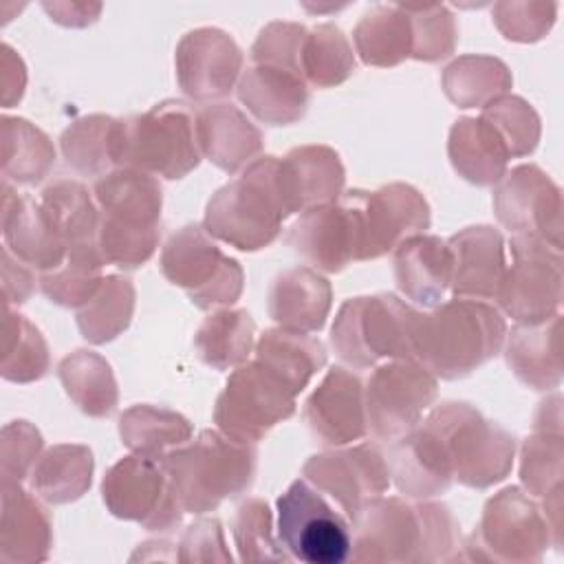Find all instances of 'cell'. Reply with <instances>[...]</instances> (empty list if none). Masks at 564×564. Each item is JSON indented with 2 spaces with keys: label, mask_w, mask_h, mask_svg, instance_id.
I'll list each match as a JSON object with an SVG mask.
<instances>
[{
  "label": "cell",
  "mask_w": 564,
  "mask_h": 564,
  "mask_svg": "<svg viewBox=\"0 0 564 564\" xmlns=\"http://www.w3.org/2000/svg\"><path fill=\"white\" fill-rule=\"evenodd\" d=\"M355 524V562L454 560L458 524L443 505H410L375 496L361 505Z\"/></svg>",
  "instance_id": "6da1fadb"
},
{
  "label": "cell",
  "mask_w": 564,
  "mask_h": 564,
  "mask_svg": "<svg viewBox=\"0 0 564 564\" xmlns=\"http://www.w3.org/2000/svg\"><path fill=\"white\" fill-rule=\"evenodd\" d=\"M505 339V319L482 300L456 297L430 315L419 313L414 359L445 379L463 377L494 357Z\"/></svg>",
  "instance_id": "7a4b0ae2"
},
{
  "label": "cell",
  "mask_w": 564,
  "mask_h": 564,
  "mask_svg": "<svg viewBox=\"0 0 564 564\" xmlns=\"http://www.w3.org/2000/svg\"><path fill=\"white\" fill-rule=\"evenodd\" d=\"M161 465L181 509L203 513L251 485L256 449L227 434L205 430L192 445L167 452Z\"/></svg>",
  "instance_id": "3957f363"
},
{
  "label": "cell",
  "mask_w": 564,
  "mask_h": 564,
  "mask_svg": "<svg viewBox=\"0 0 564 564\" xmlns=\"http://www.w3.org/2000/svg\"><path fill=\"white\" fill-rule=\"evenodd\" d=\"M101 207L97 247L104 262L139 267L159 240L161 185L141 170H117L95 183Z\"/></svg>",
  "instance_id": "277c9868"
},
{
  "label": "cell",
  "mask_w": 564,
  "mask_h": 564,
  "mask_svg": "<svg viewBox=\"0 0 564 564\" xmlns=\"http://www.w3.org/2000/svg\"><path fill=\"white\" fill-rule=\"evenodd\" d=\"M278 156H260L207 205L205 227L212 236L242 251L267 247L289 216L278 189Z\"/></svg>",
  "instance_id": "5b68a950"
},
{
  "label": "cell",
  "mask_w": 564,
  "mask_h": 564,
  "mask_svg": "<svg viewBox=\"0 0 564 564\" xmlns=\"http://www.w3.org/2000/svg\"><path fill=\"white\" fill-rule=\"evenodd\" d=\"M419 313L394 295L348 300L335 317L330 344L341 361L370 368L379 359H414Z\"/></svg>",
  "instance_id": "8992f818"
},
{
  "label": "cell",
  "mask_w": 564,
  "mask_h": 564,
  "mask_svg": "<svg viewBox=\"0 0 564 564\" xmlns=\"http://www.w3.org/2000/svg\"><path fill=\"white\" fill-rule=\"evenodd\" d=\"M196 112L181 101L156 104L145 115L119 121V163L181 178L200 161Z\"/></svg>",
  "instance_id": "52a82bcc"
},
{
  "label": "cell",
  "mask_w": 564,
  "mask_h": 564,
  "mask_svg": "<svg viewBox=\"0 0 564 564\" xmlns=\"http://www.w3.org/2000/svg\"><path fill=\"white\" fill-rule=\"evenodd\" d=\"M278 540L304 564H341L352 553L348 520L311 480H293L278 498Z\"/></svg>",
  "instance_id": "ba28073f"
},
{
  "label": "cell",
  "mask_w": 564,
  "mask_h": 564,
  "mask_svg": "<svg viewBox=\"0 0 564 564\" xmlns=\"http://www.w3.org/2000/svg\"><path fill=\"white\" fill-rule=\"evenodd\" d=\"M430 416L445 436L456 480L467 487H487L507 476L513 458V436L482 421L467 403H443Z\"/></svg>",
  "instance_id": "9c48e42d"
},
{
  "label": "cell",
  "mask_w": 564,
  "mask_h": 564,
  "mask_svg": "<svg viewBox=\"0 0 564 564\" xmlns=\"http://www.w3.org/2000/svg\"><path fill=\"white\" fill-rule=\"evenodd\" d=\"M295 412V392L258 359L231 372L216 401L218 427L242 443L260 441L275 423Z\"/></svg>",
  "instance_id": "30bf717a"
},
{
  "label": "cell",
  "mask_w": 564,
  "mask_h": 564,
  "mask_svg": "<svg viewBox=\"0 0 564 564\" xmlns=\"http://www.w3.org/2000/svg\"><path fill=\"white\" fill-rule=\"evenodd\" d=\"M339 200L355 223L357 260L379 258L430 225L427 203L410 185L394 183L377 192L350 189Z\"/></svg>",
  "instance_id": "8fae6325"
},
{
  "label": "cell",
  "mask_w": 564,
  "mask_h": 564,
  "mask_svg": "<svg viewBox=\"0 0 564 564\" xmlns=\"http://www.w3.org/2000/svg\"><path fill=\"white\" fill-rule=\"evenodd\" d=\"M161 269L172 284L187 289L200 308L234 304L240 295L238 262L225 258L198 225H187L167 240Z\"/></svg>",
  "instance_id": "7c38bea8"
},
{
  "label": "cell",
  "mask_w": 564,
  "mask_h": 564,
  "mask_svg": "<svg viewBox=\"0 0 564 564\" xmlns=\"http://www.w3.org/2000/svg\"><path fill=\"white\" fill-rule=\"evenodd\" d=\"M511 264L505 271L496 300L522 324H538L560 306V247L538 236H513Z\"/></svg>",
  "instance_id": "4fadbf2b"
},
{
  "label": "cell",
  "mask_w": 564,
  "mask_h": 564,
  "mask_svg": "<svg viewBox=\"0 0 564 564\" xmlns=\"http://www.w3.org/2000/svg\"><path fill=\"white\" fill-rule=\"evenodd\" d=\"M434 397L436 381L423 366L412 359L386 364L368 379L364 401L368 430L383 441H397L419 423Z\"/></svg>",
  "instance_id": "5bb4252c"
},
{
  "label": "cell",
  "mask_w": 564,
  "mask_h": 564,
  "mask_svg": "<svg viewBox=\"0 0 564 564\" xmlns=\"http://www.w3.org/2000/svg\"><path fill=\"white\" fill-rule=\"evenodd\" d=\"M104 500L117 518L137 520L150 531L172 529L183 513L161 460L143 454L128 456L108 471Z\"/></svg>",
  "instance_id": "9a60e30c"
},
{
  "label": "cell",
  "mask_w": 564,
  "mask_h": 564,
  "mask_svg": "<svg viewBox=\"0 0 564 564\" xmlns=\"http://www.w3.org/2000/svg\"><path fill=\"white\" fill-rule=\"evenodd\" d=\"M478 542L487 560L533 562L546 549L549 520L518 487H509L487 502Z\"/></svg>",
  "instance_id": "2e32d148"
},
{
  "label": "cell",
  "mask_w": 564,
  "mask_h": 564,
  "mask_svg": "<svg viewBox=\"0 0 564 564\" xmlns=\"http://www.w3.org/2000/svg\"><path fill=\"white\" fill-rule=\"evenodd\" d=\"M494 205L505 227L516 236H538L560 247V189L535 165H520L502 178Z\"/></svg>",
  "instance_id": "e0dca14e"
},
{
  "label": "cell",
  "mask_w": 564,
  "mask_h": 564,
  "mask_svg": "<svg viewBox=\"0 0 564 564\" xmlns=\"http://www.w3.org/2000/svg\"><path fill=\"white\" fill-rule=\"evenodd\" d=\"M304 474L341 507L348 520L357 516L366 500L381 496L390 485V467L370 445L311 456Z\"/></svg>",
  "instance_id": "ac0fdd59"
},
{
  "label": "cell",
  "mask_w": 564,
  "mask_h": 564,
  "mask_svg": "<svg viewBox=\"0 0 564 564\" xmlns=\"http://www.w3.org/2000/svg\"><path fill=\"white\" fill-rule=\"evenodd\" d=\"M278 189L286 214H304L335 203L344 185V167L326 145H306L278 159Z\"/></svg>",
  "instance_id": "d6986e66"
},
{
  "label": "cell",
  "mask_w": 564,
  "mask_h": 564,
  "mask_svg": "<svg viewBox=\"0 0 564 564\" xmlns=\"http://www.w3.org/2000/svg\"><path fill=\"white\" fill-rule=\"evenodd\" d=\"M311 434L324 445L359 441L368 432L361 381L346 368H330L304 408Z\"/></svg>",
  "instance_id": "ffe728a7"
},
{
  "label": "cell",
  "mask_w": 564,
  "mask_h": 564,
  "mask_svg": "<svg viewBox=\"0 0 564 564\" xmlns=\"http://www.w3.org/2000/svg\"><path fill=\"white\" fill-rule=\"evenodd\" d=\"M176 59L183 90L196 99H214L231 90L242 57L227 33L200 29L181 42Z\"/></svg>",
  "instance_id": "44dd1931"
},
{
  "label": "cell",
  "mask_w": 564,
  "mask_h": 564,
  "mask_svg": "<svg viewBox=\"0 0 564 564\" xmlns=\"http://www.w3.org/2000/svg\"><path fill=\"white\" fill-rule=\"evenodd\" d=\"M452 282L458 297L496 300L507 271L505 242L491 227H469L449 242Z\"/></svg>",
  "instance_id": "7402d4cb"
},
{
  "label": "cell",
  "mask_w": 564,
  "mask_h": 564,
  "mask_svg": "<svg viewBox=\"0 0 564 564\" xmlns=\"http://www.w3.org/2000/svg\"><path fill=\"white\" fill-rule=\"evenodd\" d=\"M286 242L308 264L324 271H341L357 260L355 227L348 209L339 203L308 209L291 227Z\"/></svg>",
  "instance_id": "603a6c76"
},
{
  "label": "cell",
  "mask_w": 564,
  "mask_h": 564,
  "mask_svg": "<svg viewBox=\"0 0 564 564\" xmlns=\"http://www.w3.org/2000/svg\"><path fill=\"white\" fill-rule=\"evenodd\" d=\"M394 278L405 297L423 306H436L452 282L449 245L434 236L405 238L397 247Z\"/></svg>",
  "instance_id": "cb8c5ba5"
},
{
  "label": "cell",
  "mask_w": 564,
  "mask_h": 564,
  "mask_svg": "<svg viewBox=\"0 0 564 564\" xmlns=\"http://www.w3.org/2000/svg\"><path fill=\"white\" fill-rule=\"evenodd\" d=\"M238 97L258 119L273 126L300 119L308 104V90L297 70L262 62L245 73Z\"/></svg>",
  "instance_id": "d4e9b609"
},
{
  "label": "cell",
  "mask_w": 564,
  "mask_h": 564,
  "mask_svg": "<svg viewBox=\"0 0 564 564\" xmlns=\"http://www.w3.org/2000/svg\"><path fill=\"white\" fill-rule=\"evenodd\" d=\"M330 308L328 282L311 269L282 271L269 289V315L280 328L319 330Z\"/></svg>",
  "instance_id": "484cf974"
},
{
  "label": "cell",
  "mask_w": 564,
  "mask_h": 564,
  "mask_svg": "<svg viewBox=\"0 0 564 564\" xmlns=\"http://www.w3.org/2000/svg\"><path fill=\"white\" fill-rule=\"evenodd\" d=\"M198 145L218 167L234 172L262 145L260 132L231 104H214L196 112Z\"/></svg>",
  "instance_id": "4316f807"
},
{
  "label": "cell",
  "mask_w": 564,
  "mask_h": 564,
  "mask_svg": "<svg viewBox=\"0 0 564 564\" xmlns=\"http://www.w3.org/2000/svg\"><path fill=\"white\" fill-rule=\"evenodd\" d=\"M560 315L544 322L518 326L509 335L507 361L531 388L546 390L560 383Z\"/></svg>",
  "instance_id": "83f0119b"
},
{
  "label": "cell",
  "mask_w": 564,
  "mask_h": 564,
  "mask_svg": "<svg viewBox=\"0 0 564 564\" xmlns=\"http://www.w3.org/2000/svg\"><path fill=\"white\" fill-rule=\"evenodd\" d=\"M509 154L502 134L487 119H460L452 128V163L465 178L478 185L502 178Z\"/></svg>",
  "instance_id": "f1b7e54d"
},
{
  "label": "cell",
  "mask_w": 564,
  "mask_h": 564,
  "mask_svg": "<svg viewBox=\"0 0 564 564\" xmlns=\"http://www.w3.org/2000/svg\"><path fill=\"white\" fill-rule=\"evenodd\" d=\"M2 560H44L51 546V522L44 509L20 487L4 482Z\"/></svg>",
  "instance_id": "f546056e"
},
{
  "label": "cell",
  "mask_w": 564,
  "mask_h": 564,
  "mask_svg": "<svg viewBox=\"0 0 564 564\" xmlns=\"http://www.w3.org/2000/svg\"><path fill=\"white\" fill-rule=\"evenodd\" d=\"M256 359L275 372L295 394L324 366L326 350L319 339L300 330H267L258 346Z\"/></svg>",
  "instance_id": "4dcf8cb0"
},
{
  "label": "cell",
  "mask_w": 564,
  "mask_h": 564,
  "mask_svg": "<svg viewBox=\"0 0 564 564\" xmlns=\"http://www.w3.org/2000/svg\"><path fill=\"white\" fill-rule=\"evenodd\" d=\"M355 40L366 64L392 66L412 53V20L401 7H379L364 15Z\"/></svg>",
  "instance_id": "1f68e13d"
},
{
  "label": "cell",
  "mask_w": 564,
  "mask_h": 564,
  "mask_svg": "<svg viewBox=\"0 0 564 564\" xmlns=\"http://www.w3.org/2000/svg\"><path fill=\"white\" fill-rule=\"evenodd\" d=\"M42 209L66 247L93 245L99 227L95 205L86 187L77 181H59L42 192Z\"/></svg>",
  "instance_id": "d6a6232c"
},
{
  "label": "cell",
  "mask_w": 564,
  "mask_h": 564,
  "mask_svg": "<svg viewBox=\"0 0 564 564\" xmlns=\"http://www.w3.org/2000/svg\"><path fill=\"white\" fill-rule=\"evenodd\" d=\"M256 324L247 311H223L209 315L196 333L200 359L218 370L238 366L249 357Z\"/></svg>",
  "instance_id": "836d02e7"
},
{
  "label": "cell",
  "mask_w": 564,
  "mask_h": 564,
  "mask_svg": "<svg viewBox=\"0 0 564 564\" xmlns=\"http://www.w3.org/2000/svg\"><path fill=\"white\" fill-rule=\"evenodd\" d=\"M66 163L82 174H97L119 163V121L110 117H86L62 137Z\"/></svg>",
  "instance_id": "e575fe53"
},
{
  "label": "cell",
  "mask_w": 564,
  "mask_h": 564,
  "mask_svg": "<svg viewBox=\"0 0 564 564\" xmlns=\"http://www.w3.org/2000/svg\"><path fill=\"white\" fill-rule=\"evenodd\" d=\"M59 377L66 386V392L77 401V405L93 414H110L117 403V390L110 375V366L86 350H77L73 357H66L59 366Z\"/></svg>",
  "instance_id": "d590c367"
},
{
  "label": "cell",
  "mask_w": 564,
  "mask_h": 564,
  "mask_svg": "<svg viewBox=\"0 0 564 564\" xmlns=\"http://www.w3.org/2000/svg\"><path fill=\"white\" fill-rule=\"evenodd\" d=\"M93 456L79 445H59L51 449L33 471V489L51 502H68L82 496L90 485Z\"/></svg>",
  "instance_id": "8d00e7d4"
},
{
  "label": "cell",
  "mask_w": 564,
  "mask_h": 564,
  "mask_svg": "<svg viewBox=\"0 0 564 564\" xmlns=\"http://www.w3.org/2000/svg\"><path fill=\"white\" fill-rule=\"evenodd\" d=\"M355 66L352 53L335 26H317L304 35L300 53V73L317 86H333L344 82Z\"/></svg>",
  "instance_id": "74e56055"
},
{
  "label": "cell",
  "mask_w": 564,
  "mask_h": 564,
  "mask_svg": "<svg viewBox=\"0 0 564 564\" xmlns=\"http://www.w3.org/2000/svg\"><path fill=\"white\" fill-rule=\"evenodd\" d=\"M119 430L130 449L156 460L165 456V447L181 445L192 434L189 423L181 414L167 410L154 408V425H148L139 405L121 416Z\"/></svg>",
  "instance_id": "f35d334b"
},
{
  "label": "cell",
  "mask_w": 564,
  "mask_h": 564,
  "mask_svg": "<svg viewBox=\"0 0 564 564\" xmlns=\"http://www.w3.org/2000/svg\"><path fill=\"white\" fill-rule=\"evenodd\" d=\"M271 511L267 502L251 498L238 507L234 518V540L238 546V557L242 562H289L293 560L280 546L273 535Z\"/></svg>",
  "instance_id": "ab89813d"
},
{
  "label": "cell",
  "mask_w": 564,
  "mask_h": 564,
  "mask_svg": "<svg viewBox=\"0 0 564 564\" xmlns=\"http://www.w3.org/2000/svg\"><path fill=\"white\" fill-rule=\"evenodd\" d=\"M132 297H134V293H132V286L128 280L106 278L104 284L99 286V295L95 293V297L90 300L93 304L86 306L77 315V324H79L84 337L95 344L110 339L106 315H112L126 328L130 313H132Z\"/></svg>",
  "instance_id": "60d3db41"
},
{
  "label": "cell",
  "mask_w": 564,
  "mask_h": 564,
  "mask_svg": "<svg viewBox=\"0 0 564 564\" xmlns=\"http://www.w3.org/2000/svg\"><path fill=\"white\" fill-rule=\"evenodd\" d=\"M562 436L560 430L549 434H535L527 438L524 454H522V471L520 478L527 489L535 496H553L562 489L560 474H562Z\"/></svg>",
  "instance_id": "b9f144b4"
},
{
  "label": "cell",
  "mask_w": 564,
  "mask_h": 564,
  "mask_svg": "<svg viewBox=\"0 0 564 564\" xmlns=\"http://www.w3.org/2000/svg\"><path fill=\"white\" fill-rule=\"evenodd\" d=\"M494 119L500 123H509V126H496L491 123L505 139L511 156L513 154H527L535 148L538 141V117L535 112L529 108V104H524L518 97H505V99H496L489 106H485V115L482 119Z\"/></svg>",
  "instance_id": "7bdbcfd3"
},
{
  "label": "cell",
  "mask_w": 564,
  "mask_h": 564,
  "mask_svg": "<svg viewBox=\"0 0 564 564\" xmlns=\"http://www.w3.org/2000/svg\"><path fill=\"white\" fill-rule=\"evenodd\" d=\"M209 546H218L225 549L223 542V531H220V522L218 520H198L194 522L183 542H181V562H194V560H203V549H207L209 560H220L218 553H214Z\"/></svg>",
  "instance_id": "ee69618b"
}]
</instances>
